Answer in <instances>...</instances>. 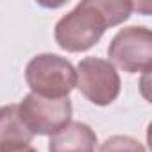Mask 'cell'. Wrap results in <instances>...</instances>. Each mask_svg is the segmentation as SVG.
Segmentation results:
<instances>
[{
  "label": "cell",
  "instance_id": "cell-1",
  "mask_svg": "<svg viewBox=\"0 0 152 152\" xmlns=\"http://www.w3.org/2000/svg\"><path fill=\"white\" fill-rule=\"evenodd\" d=\"M134 4L124 0H84L68 15H64L54 29L56 43L66 52H86L99 43L107 27L125 22Z\"/></svg>",
  "mask_w": 152,
  "mask_h": 152
},
{
  "label": "cell",
  "instance_id": "cell-2",
  "mask_svg": "<svg viewBox=\"0 0 152 152\" xmlns=\"http://www.w3.org/2000/svg\"><path fill=\"white\" fill-rule=\"evenodd\" d=\"M25 83L31 93L47 99H64L77 84V73L66 57L38 54L25 66Z\"/></svg>",
  "mask_w": 152,
  "mask_h": 152
},
{
  "label": "cell",
  "instance_id": "cell-3",
  "mask_svg": "<svg viewBox=\"0 0 152 152\" xmlns=\"http://www.w3.org/2000/svg\"><path fill=\"white\" fill-rule=\"evenodd\" d=\"M109 63L127 73H148L152 68V32L143 25L120 29L107 48Z\"/></svg>",
  "mask_w": 152,
  "mask_h": 152
},
{
  "label": "cell",
  "instance_id": "cell-4",
  "mask_svg": "<svg viewBox=\"0 0 152 152\" xmlns=\"http://www.w3.org/2000/svg\"><path fill=\"white\" fill-rule=\"evenodd\" d=\"M72 111L73 107L68 97L47 99L36 93H29L18 104L20 120L34 136H52L72 122Z\"/></svg>",
  "mask_w": 152,
  "mask_h": 152
},
{
  "label": "cell",
  "instance_id": "cell-5",
  "mask_svg": "<svg viewBox=\"0 0 152 152\" xmlns=\"http://www.w3.org/2000/svg\"><path fill=\"white\" fill-rule=\"evenodd\" d=\"M77 86L79 91L95 106H109L120 95V75L116 68L100 57H84L77 64Z\"/></svg>",
  "mask_w": 152,
  "mask_h": 152
},
{
  "label": "cell",
  "instance_id": "cell-6",
  "mask_svg": "<svg viewBox=\"0 0 152 152\" xmlns=\"http://www.w3.org/2000/svg\"><path fill=\"white\" fill-rule=\"evenodd\" d=\"M97 134L83 122H70L50 136L48 152H95Z\"/></svg>",
  "mask_w": 152,
  "mask_h": 152
},
{
  "label": "cell",
  "instance_id": "cell-7",
  "mask_svg": "<svg viewBox=\"0 0 152 152\" xmlns=\"http://www.w3.org/2000/svg\"><path fill=\"white\" fill-rule=\"evenodd\" d=\"M34 134L23 125L18 115V104L0 107V152H11L27 147Z\"/></svg>",
  "mask_w": 152,
  "mask_h": 152
},
{
  "label": "cell",
  "instance_id": "cell-8",
  "mask_svg": "<svg viewBox=\"0 0 152 152\" xmlns=\"http://www.w3.org/2000/svg\"><path fill=\"white\" fill-rule=\"evenodd\" d=\"M99 152H147V150L136 138H131L125 134H115V136H109L100 145Z\"/></svg>",
  "mask_w": 152,
  "mask_h": 152
},
{
  "label": "cell",
  "instance_id": "cell-9",
  "mask_svg": "<svg viewBox=\"0 0 152 152\" xmlns=\"http://www.w3.org/2000/svg\"><path fill=\"white\" fill-rule=\"evenodd\" d=\"M11 152H38L34 147H31V145H27V147H22V148H16V150H11Z\"/></svg>",
  "mask_w": 152,
  "mask_h": 152
}]
</instances>
